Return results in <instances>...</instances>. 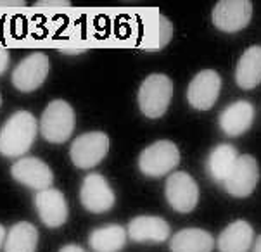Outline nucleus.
<instances>
[{"instance_id": "obj_1", "label": "nucleus", "mask_w": 261, "mask_h": 252, "mask_svg": "<svg viewBox=\"0 0 261 252\" xmlns=\"http://www.w3.org/2000/svg\"><path fill=\"white\" fill-rule=\"evenodd\" d=\"M37 119L28 110H17L0 128V154L4 157H21L32 149L37 136Z\"/></svg>"}, {"instance_id": "obj_2", "label": "nucleus", "mask_w": 261, "mask_h": 252, "mask_svg": "<svg viewBox=\"0 0 261 252\" xmlns=\"http://www.w3.org/2000/svg\"><path fill=\"white\" fill-rule=\"evenodd\" d=\"M76 118L74 110L66 100H52L43 109L40 119V133L50 144H64L73 135Z\"/></svg>"}, {"instance_id": "obj_3", "label": "nucleus", "mask_w": 261, "mask_h": 252, "mask_svg": "<svg viewBox=\"0 0 261 252\" xmlns=\"http://www.w3.org/2000/svg\"><path fill=\"white\" fill-rule=\"evenodd\" d=\"M173 81L166 74H149L139 88V107L150 119H158L170 107Z\"/></svg>"}, {"instance_id": "obj_4", "label": "nucleus", "mask_w": 261, "mask_h": 252, "mask_svg": "<svg viewBox=\"0 0 261 252\" xmlns=\"http://www.w3.org/2000/svg\"><path fill=\"white\" fill-rule=\"evenodd\" d=\"M180 164V150L170 140H158L142 150L139 170L149 178H161Z\"/></svg>"}, {"instance_id": "obj_5", "label": "nucleus", "mask_w": 261, "mask_h": 252, "mask_svg": "<svg viewBox=\"0 0 261 252\" xmlns=\"http://www.w3.org/2000/svg\"><path fill=\"white\" fill-rule=\"evenodd\" d=\"M109 152V136L102 131H88L74 138L69 150L73 164L80 170H92L102 162Z\"/></svg>"}, {"instance_id": "obj_6", "label": "nucleus", "mask_w": 261, "mask_h": 252, "mask_svg": "<svg viewBox=\"0 0 261 252\" xmlns=\"http://www.w3.org/2000/svg\"><path fill=\"white\" fill-rule=\"evenodd\" d=\"M166 201L176 213H190L196 209L199 202V187L197 181L185 171L171 173L165 185Z\"/></svg>"}, {"instance_id": "obj_7", "label": "nucleus", "mask_w": 261, "mask_h": 252, "mask_svg": "<svg viewBox=\"0 0 261 252\" xmlns=\"http://www.w3.org/2000/svg\"><path fill=\"white\" fill-rule=\"evenodd\" d=\"M48 57L43 52H33L28 57H24L19 64L12 71V85L16 90L23 92V94H30L35 92L38 87L43 85L48 74Z\"/></svg>"}, {"instance_id": "obj_8", "label": "nucleus", "mask_w": 261, "mask_h": 252, "mask_svg": "<svg viewBox=\"0 0 261 252\" xmlns=\"http://www.w3.org/2000/svg\"><path fill=\"white\" fill-rule=\"evenodd\" d=\"M259 180V167L258 162L253 156L244 154V156H239L236 161V166L230 171L227 180L222 183V187L227 190L232 197L244 199L249 197L254 192L256 185Z\"/></svg>"}, {"instance_id": "obj_9", "label": "nucleus", "mask_w": 261, "mask_h": 252, "mask_svg": "<svg viewBox=\"0 0 261 252\" xmlns=\"http://www.w3.org/2000/svg\"><path fill=\"white\" fill-rule=\"evenodd\" d=\"M80 201H82V206L87 211L100 214L113 209L114 202H116V195H114L111 185L108 183V180L102 175L90 173L82 181Z\"/></svg>"}, {"instance_id": "obj_10", "label": "nucleus", "mask_w": 261, "mask_h": 252, "mask_svg": "<svg viewBox=\"0 0 261 252\" xmlns=\"http://www.w3.org/2000/svg\"><path fill=\"white\" fill-rule=\"evenodd\" d=\"M251 16L249 0H220L213 9V24L225 33H237L251 23Z\"/></svg>"}, {"instance_id": "obj_11", "label": "nucleus", "mask_w": 261, "mask_h": 252, "mask_svg": "<svg viewBox=\"0 0 261 252\" xmlns=\"http://www.w3.org/2000/svg\"><path fill=\"white\" fill-rule=\"evenodd\" d=\"M222 90V76L213 69H204L192 78L187 88V100L194 109L210 110L218 100Z\"/></svg>"}, {"instance_id": "obj_12", "label": "nucleus", "mask_w": 261, "mask_h": 252, "mask_svg": "<svg viewBox=\"0 0 261 252\" xmlns=\"http://www.w3.org/2000/svg\"><path fill=\"white\" fill-rule=\"evenodd\" d=\"M11 176L16 181H19L21 185L37 190V192L50 188L52 181H54L52 170L47 162H43L38 157L17 159L11 167Z\"/></svg>"}, {"instance_id": "obj_13", "label": "nucleus", "mask_w": 261, "mask_h": 252, "mask_svg": "<svg viewBox=\"0 0 261 252\" xmlns=\"http://www.w3.org/2000/svg\"><path fill=\"white\" fill-rule=\"evenodd\" d=\"M35 207L42 219V223L48 228H59L68 221V204L63 192L57 188L40 190L35 195Z\"/></svg>"}, {"instance_id": "obj_14", "label": "nucleus", "mask_w": 261, "mask_h": 252, "mask_svg": "<svg viewBox=\"0 0 261 252\" xmlns=\"http://www.w3.org/2000/svg\"><path fill=\"white\" fill-rule=\"evenodd\" d=\"M126 235L139 244H161L170 237V225L159 216H137L128 223Z\"/></svg>"}, {"instance_id": "obj_15", "label": "nucleus", "mask_w": 261, "mask_h": 252, "mask_svg": "<svg viewBox=\"0 0 261 252\" xmlns=\"http://www.w3.org/2000/svg\"><path fill=\"white\" fill-rule=\"evenodd\" d=\"M254 121V105L247 100L232 102L220 113V128L228 136H241L251 128Z\"/></svg>"}, {"instance_id": "obj_16", "label": "nucleus", "mask_w": 261, "mask_h": 252, "mask_svg": "<svg viewBox=\"0 0 261 252\" xmlns=\"http://www.w3.org/2000/svg\"><path fill=\"white\" fill-rule=\"evenodd\" d=\"M254 244L253 227L246 219H237L230 223L218 237L220 252H249Z\"/></svg>"}, {"instance_id": "obj_17", "label": "nucleus", "mask_w": 261, "mask_h": 252, "mask_svg": "<svg viewBox=\"0 0 261 252\" xmlns=\"http://www.w3.org/2000/svg\"><path fill=\"white\" fill-rule=\"evenodd\" d=\"M215 238L202 228H184L170 240L171 252H211Z\"/></svg>"}, {"instance_id": "obj_18", "label": "nucleus", "mask_w": 261, "mask_h": 252, "mask_svg": "<svg viewBox=\"0 0 261 252\" xmlns=\"http://www.w3.org/2000/svg\"><path fill=\"white\" fill-rule=\"evenodd\" d=\"M236 81L242 90H253L261 83V47L253 45L241 55L236 68Z\"/></svg>"}, {"instance_id": "obj_19", "label": "nucleus", "mask_w": 261, "mask_h": 252, "mask_svg": "<svg viewBox=\"0 0 261 252\" xmlns=\"http://www.w3.org/2000/svg\"><path fill=\"white\" fill-rule=\"evenodd\" d=\"M239 154L237 149L230 144H220L211 150L210 156H207V175L211 176V180L216 181V183L222 185L227 176L230 175V171L236 166Z\"/></svg>"}, {"instance_id": "obj_20", "label": "nucleus", "mask_w": 261, "mask_h": 252, "mask_svg": "<svg viewBox=\"0 0 261 252\" xmlns=\"http://www.w3.org/2000/svg\"><path fill=\"white\" fill-rule=\"evenodd\" d=\"M126 228L121 225H104L88 235V244L95 252H118L126 244Z\"/></svg>"}, {"instance_id": "obj_21", "label": "nucleus", "mask_w": 261, "mask_h": 252, "mask_svg": "<svg viewBox=\"0 0 261 252\" xmlns=\"http://www.w3.org/2000/svg\"><path fill=\"white\" fill-rule=\"evenodd\" d=\"M37 245L38 230L28 221H21L9 230L4 242V252H35Z\"/></svg>"}, {"instance_id": "obj_22", "label": "nucleus", "mask_w": 261, "mask_h": 252, "mask_svg": "<svg viewBox=\"0 0 261 252\" xmlns=\"http://www.w3.org/2000/svg\"><path fill=\"white\" fill-rule=\"evenodd\" d=\"M171 37H173V24L166 16H158V40H156V50L166 47L170 43Z\"/></svg>"}, {"instance_id": "obj_23", "label": "nucleus", "mask_w": 261, "mask_h": 252, "mask_svg": "<svg viewBox=\"0 0 261 252\" xmlns=\"http://www.w3.org/2000/svg\"><path fill=\"white\" fill-rule=\"evenodd\" d=\"M7 66H9V52H7V48L0 47V74L6 71Z\"/></svg>"}, {"instance_id": "obj_24", "label": "nucleus", "mask_w": 261, "mask_h": 252, "mask_svg": "<svg viewBox=\"0 0 261 252\" xmlns=\"http://www.w3.org/2000/svg\"><path fill=\"white\" fill-rule=\"evenodd\" d=\"M37 6L38 7H52V9H54V7H69L71 4H69V2H38Z\"/></svg>"}, {"instance_id": "obj_25", "label": "nucleus", "mask_w": 261, "mask_h": 252, "mask_svg": "<svg viewBox=\"0 0 261 252\" xmlns=\"http://www.w3.org/2000/svg\"><path fill=\"white\" fill-rule=\"evenodd\" d=\"M59 252H85V249L83 247H80L76 244H68V245H64V247H61Z\"/></svg>"}, {"instance_id": "obj_26", "label": "nucleus", "mask_w": 261, "mask_h": 252, "mask_svg": "<svg viewBox=\"0 0 261 252\" xmlns=\"http://www.w3.org/2000/svg\"><path fill=\"white\" fill-rule=\"evenodd\" d=\"M26 4L24 2H16V0H12V2H0V7H24Z\"/></svg>"}, {"instance_id": "obj_27", "label": "nucleus", "mask_w": 261, "mask_h": 252, "mask_svg": "<svg viewBox=\"0 0 261 252\" xmlns=\"http://www.w3.org/2000/svg\"><path fill=\"white\" fill-rule=\"evenodd\" d=\"M6 228L2 227V225H0V249H2V245H4V242H6Z\"/></svg>"}, {"instance_id": "obj_28", "label": "nucleus", "mask_w": 261, "mask_h": 252, "mask_svg": "<svg viewBox=\"0 0 261 252\" xmlns=\"http://www.w3.org/2000/svg\"><path fill=\"white\" fill-rule=\"evenodd\" d=\"M253 252H261V235L254 240V244H253Z\"/></svg>"}, {"instance_id": "obj_29", "label": "nucleus", "mask_w": 261, "mask_h": 252, "mask_svg": "<svg viewBox=\"0 0 261 252\" xmlns=\"http://www.w3.org/2000/svg\"><path fill=\"white\" fill-rule=\"evenodd\" d=\"M0 105H2V95H0Z\"/></svg>"}]
</instances>
